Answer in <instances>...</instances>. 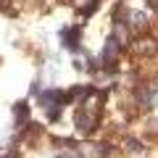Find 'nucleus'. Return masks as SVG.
<instances>
[{
  "label": "nucleus",
  "mask_w": 158,
  "mask_h": 158,
  "mask_svg": "<svg viewBox=\"0 0 158 158\" xmlns=\"http://www.w3.org/2000/svg\"><path fill=\"white\" fill-rule=\"evenodd\" d=\"M6 158H21V153H19V150H8Z\"/></svg>",
  "instance_id": "obj_8"
},
{
  "label": "nucleus",
  "mask_w": 158,
  "mask_h": 158,
  "mask_svg": "<svg viewBox=\"0 0 158 158\" xmlns=\"http://www.w3.org/2000/svg\"><path fill=\"white\" fill-rule=\"evenodd\" d=\"M13 116H16V129H21V127L29 121V103L19 100L16 106H13Z\"/></svg>",
  "instance_id": "obj_5"
},
{
  "label": "nucleus",
  "mask_w": 158,
  "mask_h": 158,
  "mask_svg": "<svg viewBox=\"0 0 158 158\" xmlns=\"http://www.w3.org/2000/svg\"><path fill=\"white\" fill-rule=\"evenodd\" d=\"M145 6H148V8H150V11H153V8L158 6V0H145Z\"/></svg>",
  "instance_id": "obj_9"
},
{
  "label": "nucleus",
  "mask_w": 158,
  "mask_h": 158,
  "mask_svg": "<svg viewBox=\"0 0 158 158\" xmlns=\"http://www.w3.org/2000/svg\"><path fill=\"white\" fill-rule=\"evenodd\" d=\"M98 8H100V0H87L85 6H82V16H85V19H90L92 13L98 11Z\"/></svg>",
  "instance_id": "obj_6"
},
{
  "label": "nucleus",
  "mask_w": 158,
  "mask_h": 158,
  "mask_svg": "<svg viewBox=\"0 0 158 158\" xmlns=\"http://www.w3.org/2000/svg\"><path fill=\"white\" fill-rule=\"evenodd\" d=\"M40 92H42V85H40V82H32V90H29V95H32V98H37Z\"/></svg>",
  "instance_id": "obj_7"
},
{
  "label": "nucleus",
  "mask_w": 158,
  "mask_h": 158,
  "mask_svg": "<svg viewBox=\"0 0 158 158\" xmlns=\"http://www.w3.org/2000/svg\"><path fill=\"white\" fill-rule=\"evenodd\" d=\"M61 98H63V90H48V92H40L37 100H40L42 108H50V106H56V103H61ZM61 106H63V103H61Z\"/></svg>",
  "instance_id": "obj_4"
},
{
  "label": "nucleus",
  "mask_w": 158,
  "mask_h": 158,
  "mask_svg": "<svg viewBox=\"0 0 158 158\" xmlns=\"http://www.w3.org/2000/svg\"><path fill=\"white\" fill-rule=\"evenodd\" d=\"M69 158H82V156H69Z\"/></svg>",
  "instance_id": "obj_10"
},
{
  "label": "nucleus",
  "mask_w": 158,
  "mask_h": 158,
  "mask_svg": "<svg viewBox=\"0 0 158 158\" xmlns=\"http://www.w3.org/2000/svg\"><path fill=\"white\" fill-rule=\"evenodd\" d=\"M79 40H82V27H71L61 32V42L69 50H79Z\"/></svg>",
  "instance_id": "obj_3"
},
{
  "label": "nucleus",
  "mask_w": 158,
  "mask_h": 158,
  "mask_svg": "<svg viewBox=\"0 0 158 158\" xmlns=\"http://www.w3.org/2000/svg\"><path fill=\"white\" fill-rule=\"evenodd\" d=\"M135 106L142 113H153L156 108V82H142L135 87Z\"/></svg>",
  "instance_id": "obj_2"
},
{
  "label": "nucleus",
  "mask_w": 158,
  "mask_h": 158,
  "mask_svg": "<svg viewBox=\"0 0 158 158\" xmlns=\"http://www.w3.org/2000/svg\"><path fill=\"white\" fill-rule=\"evenodd\" d=\"M0 158H6V153H0Z\"/></svg>",
  "instance_id": "obj_11"
},
{
  "label": "nucleus",
  "mask_w": 158,
  "mask_h": 158,
  "mask_svg": "<svg viewBox=\"0 0 158 158\" xmlns=\"http://www.w3.org/2000/svg\"><path fill=\"white\" fill-rule=\"evenodd\" d=\"M124 50L127 48L118 42L113 34H108L106 37V42H103V48H100V66L106 69V71H116L118 66H121V56H124Z\"/></svg>",
  "instance_id": "obj_1"
}]
</instances>
